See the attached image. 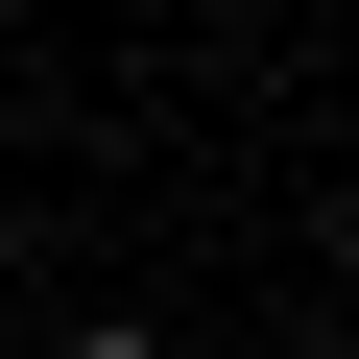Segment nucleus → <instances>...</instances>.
<instances>
[{
  "label": "nucleus",
  "mask_w": 359,
  "mask_h": 359,
  "mask_svg": "<svg viewBox=\"0 0 359 359\" xmlns=\"http://www.w3.org/2000/svg\"><path fill=\"white\" fill-rule=\"evenodd\" d=\"M72 359H168V335H72Z\"/></svg>",
  "instance_id": "obj_1"
}]
</instances>
